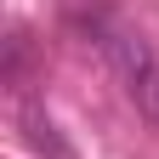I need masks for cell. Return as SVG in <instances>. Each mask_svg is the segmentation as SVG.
I'll return each mask as SVG.
<instances>
[{"label": "cell", "instance_id": "1", "mask_svg": "<svg viewBox=\"0 0 159 159\" xmlns=\"http://www.w3.org/2000/svg\"><path fill=\"white\" fill-rule=\"evenodd\" d=\"M102 51H108L125 97L136 102V114H142L148 125H159V51L142 34H131V29H108L102 34Z\"/></svg>", "mask_w": 159, "mask_h": 159}, {"label": "cell", "instance_id": "2", "mask_svg": "<svg viewBox=\"0 0 159 159\" xmlns=\"http://www.w3.org/2000/svg\"><path fill=\"white\" fill-rule=\"evenodd\" d=\"M6 85H11V91L29 85V34H23V29L6 34Z\"/></svg>", "mask_w": 159, "mask_h": 159}, {"label": "cell", "instance_id": "3", "mask_svg": "<svg viewBox=\"0 0 159 159\" xmlns=\"http://www.w3.org/2000/svg\"><path fill=\"white\" fill-rule=\"evenodd\" d=\"M23 131H29V142H34L40 153H51V159H68V153H63V142L51 136V119L40 114L34 102H23Z\"/></svg>", "mask_w": 159, "mask_h": 159}]
</instances>
